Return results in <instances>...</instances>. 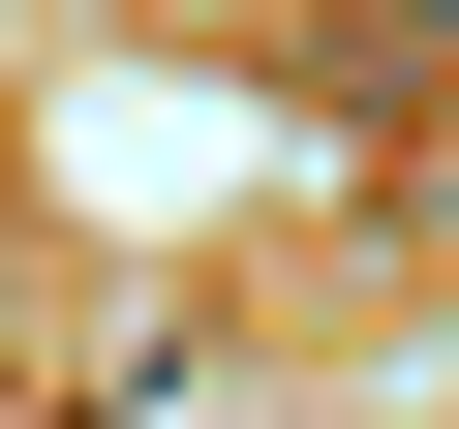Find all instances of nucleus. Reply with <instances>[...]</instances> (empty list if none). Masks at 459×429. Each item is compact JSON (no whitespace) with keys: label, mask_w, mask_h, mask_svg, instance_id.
<instances>
[{"label":"nucleus","mask_w":459,"mask_h":429,"mask_svg":"<svg viewBox=\"0 0 459 429\" xmlns=\"http://www.w3.org/2000/svg\"><path fill=\"white\" fill-rule=\"evenodd\" d=\"M368 31H459V0H368Z\"/></svg>","instance_id":"f257e3e1"},{"label":"nucleus","mask_w":459,"mask_h":429,"mask_svg":"<svg viewBox=\"0 0 459 429\" xmlns=\"http://www.w3.org/2000/svg\"><path fill=\"white\" fill-rule=\"evenodd\" d=\"M62 429H153V398H62Z\"/></svg>","instance_id":"f03ea898"}]
</instances>
